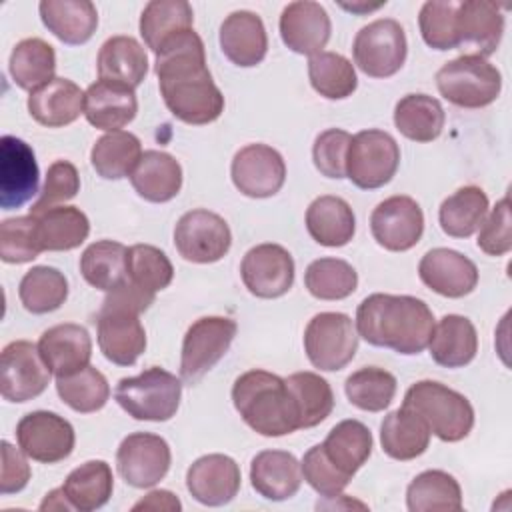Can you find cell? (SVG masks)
Returning a JSON list of instances; mask_svg holds the SVG:
<instances>
[{
	"mask_svg": "<svg viewBox=\"0 0 512 512\" xmlns=\"http://www.w3.org/2000/svg\"><path fill=\"white\" fill-rule=\"evenodd\" d=\"M154 70L162 100L180 122L202 126L224 112V96L212 80L204 42L194 28L176 34L156 52Z\"/></svg>",
	"mask_w": 512,
	"mask_h": 512,
	"instance_id": "1",
	"label": "cell"
},
{
	"mask_svg": "<svg viewBox=\"0 0 512 512\" xmlns=\"http://www.w3.org/2000/svg\"><path fill=\"white\" fill-rule=\"evenodd\" d=\"M428 304L406 294H370L356 310V330L368 344L412 356L428 348L434 332Z\"/></svg>",
	"mask_w": 512,
	"mask_h": 512,
	"instance_id": "2",
	"label": "cell"
},
{
	"mask_svg": "<svg viewBox=\"0 0 512 512\" xmlns=\"http://www.w3.org/2000/svg\"><path fill=\"white\" fill-rule=\"evenodd\" d=\"M232 402L242 420L258 434L278 438L300 430V412L284 378L248 370L232 386Z\"/></svg>",
	"mask_w": 512,
	"mask_h": 512,
	"instance_id": "3",
	"label": "cell"
},
{
	"mask_svg": "<svg viewBox=\"0 0 512 512\" xmlns=\"http://www.w3.org/2000/svg\"><path fill=\"white\" fill-rule=\"evenodd\" d=\"M402 406L414 410L426 422L430 434L442 442H460L474 426L470 400L436 380L412 384L404 394Z\"/></svg>",
	"mask_w": 512,
	"mask_h": 512,
	"instance_id": "4",
	"label": "cell"
},
{
	"mask_svg": "<svg viewBox=\"0 0 512 512\" xmlns=\"http://www.w3.org/2000/svg\"><path fill=\"white\" fill-rule=\"evenodd\" d=\"M114 398L134 420L166 422L180 406L182 382L172 372L152 366L138 376L122 378L116 384Z\"/></svg>",
	"mask_w": 512,
	"mask_h": 512,
	"instance_id": "5",
	"label": "cell"
},
{
	"mask_svg": "<svg viewBox=\"0 0 512 512\" xmlns=\"http://www.w3.org/2000/svg\"><path fill=\"white\" fill-rule=\"evenodd\" d=\"M438 92L454 106L484 108L502 90L500 70L478 54H462L436 72Z\"/></svg>",
	"mask_w": 512,
	"mask_h": 512,
	"instance_id": "6",
	"label": "cell"
},
{
	"mask_svg": "<svg viewBox=\"0 0 512 512\" xmlns=\"http://www.w3.org/2000/svg\"><path fill=\"white\" fill-rule=\"evenodd\" d=\"M400 164V148L384 130H362L352 136L346 156V178L362 190L388 184Z\"/></svg>",
	"mask_w": 512,
	"mask_h": 512,
	"instance_id": "7",
	"label": "cell"
},
{
	"mask_svg": "<svg viewBox=\"0 0 512 512\" xmlns=\"http://www.w3.org/2000/svg\"><path fill=\"white\" fill-rule=\"evenodd\" d=\"M354 64L370 78H390L406 62L408 42L394 18H380L356 32L352 44Z\"/></svg>",
	"mask_w": 512,
	"mask_h": 512,
	"instance_id": "8",
	"label": "cell"
},
{
	"mask_svg": "<svg viewBox=\"0 0 512 512\" xmlns=\"http://www.w3.org/2000/svg\"><path fill=\"white\" fill-rule=\"evenodd\" d=\"M236 330V322L226 316H204L192 322L182 340L180 378L188 384L202 380L224 358Z\"/></svg>",
	"mask_w": 512,
	"mask_h": 512,
	"instance_id": "9",
	"label": "cell"
},
{
	"mask_svg": "<svg viewBox=\"0 0 512 512\" xmlns=\"http://www.w3.org/2000/svg\"><path fill=\"white\" fill-rule=\"evenodd\" d=\"M356 350L358 334L352 318L344 312H320L304 330V352L318 370H342Z\"/></svg>",
	"mask_w": 512,
	"mask_h": 512,
	"instance_id": "10",
	"label": "cell"
},
{
	"mask_svg": "<svg viewBox=\"0 0 512 512\" xmlns=\"http://www.w3.org/2000/svg\"><path fill=\"white\" fill-rule=\"evenodd\" d=\"M174 246L188 262L212 264L228 254L232 232L220 214L194 208L178 218L174 226Z\"/></svg>",
	"mask_w": 512,
	"mask_h": 512,
	"instance_id": "11",
	"label": "cell"
},
{
	"mask_svg": "<svg viewBox=\"0 0 512 512\" xmlns=\"http://www.w3.org/2000/svg\"><path fill=\"white\" fill-rule=\"evenodd\" d=\"M50 370L40 356L38 344L14 340L0 356V392L8 402H28L40 396L50 382Z\"/></svg>",
	"mask_w": 512,
	"mask_h": 512,
	"instance_id": "12",
	"label": "cell"
},
{
	"mask_svg": "<svg viewBox=\"0 0 512 512\" xmlns=\"http://www.w3.org/2000/svg\"><path fill=\"white\" fill-rule=\"evenodd\" d=\"M16 440L28 458L42 464H56L72 454L76 434L64 416L34 410L16 424Z\"/></svg>",
	"mask_w": 512,
	"mask_h": 512,
	"instance_id": "13",
	"label": "cell"
},
{
	"mask_svg": "<svg viewBox=\"0 0 512 512\" xmlns=\"http://www.w3.org/2000/svg\"><path fill=\"white\" fill-rule=\"evenodd\" d=\"M168 442L152 432L128 434L116 450V468L122 480L134 488L156 486L170 468Z\"/></svg>",
	"mask_w": 512,
	"mask_h": 512,
	"instance_id": "14",
	"label": "cell"
},
{
	"mask_svg": "<svg viewBox=\"0 0 512 512\" xmlns=\"http://www.w3.org/2000/svg\"><path fill=\"white\" fill-rule=\"evenodd\" d=\"M370 232L384 250L406 252L424 234V212L410 196H390L372 210Z\"/></svg>",
	"mask_w": 512,
	"mask_h": 512,
	"instance_id": "15",
	"label": "cell"
},
{
	"mask_svg": "<svg viewBox=\"0 0 512 512\" xmlns=\"http://www.w3.org/2000/svg\"><path fill=\"white\" fill-rule=\"evenodd\" d=\"M100 352L116 366H132L146 350V330L140 314L112 304H102L96 316Z\"/></svg>",
	"mask_w": 512,
	"mask_h": 512,
	"instance_id": "16",
	"label": "cell"
},
{
	"mask_svg": "<svg viewBox=\"0 0 512 512\" xmlns=\"http://www.w3.org/2000/svg\"><path fill=\"white\" fill-rule=\"evenodd\" d=\"M240 276L248 292L256 298H280L294 284L292 254L280 244H258L244 254Z\"/></svg>",
	"mask_w": 512,
	"mask_h": 512,
	"instance_id": "17",
	"label": "cell"
},
{
	"mask_svg": "<svg viewBox=\"0 0 512 512\" xmlns=\"http://www.w3.org/2000/svg\"><path fill=\"white\" fill-rule=\"evenodd\" d=\"M234 186L248 198H270L286 180V164L278 150L268 144H246L230 166Z\"/></svg>",
	"mask_w": 512,
	"mask_h": 512,
	"instance_id": "18",
	"label": "cell"
},
{
	"mask_svg": "<svg viewBox=\"0 0 512 512\" xmlns=\"http://www.w3.org/2000/svg\"><path fill=\"white\" fill-rule=\"evenodd\" d=\"M40 170L34 150L16 136L0 140V208L12 210L24 206L38 194Z\"/></svg>",
	"mask_w": 512,
	"mask_h": 512,
	"instance_id": "19",
	"label": "cell"
},
{
	"mask_svg": "<svg viewBox=\"0 0 512 512\" xmlns=\"http://www.w3.org/2000/svg\"><path fill=\"white\" fill-rule=\"evenodd\" d=\"M418 276L424 286L446 298H462L478 284L476 264L452 248L428 250L418 264Z\"/></svg>",
	"mask_w": 512,
	"mask_h": 512,
	"instance_id": "20",
	"label": "cell"
},
{
	"mask_svg": "<svg viewBox=\"0 0 512 512\" xmlns=\"http://www.w3.org/2000/svg\"><path fill=\"white\" fill-rule=\"evenodd\" d=\"M240 466L226 454H206L194 460L186 472V488L204 506H224L240 490Z\"/></svg>",
	"mask_w": 512,
	"mask_h": 512,
	"instance_id": "21",
	"label": "cell"
},
{
	"mask_svg": "<svg viewBox=\"0 0 512 512\" xmlns=\"http://www.w3.org/2000/svg\"><path fill=\"white\" fill-rule=\"evenodd\" d=\"M332 22L326 8L314 0H296L280 14L282 42L296 54L314 56L328 44Z\"/></svg>",
	"mask_w": 512,
	"mask_h": 512,
	"instance_id": "22",
	"label": "cell"
},
{
	"mask_svg": "<svg viewBox=\"0 0 512 512\" xmlns=\"http://www.w3.org/2000/svg\"><path fill=\"white\" fill-rule=\"evenodd\" d=\"M38 350L48 370L56 378H62L90 364L92 340L84 326L66 322L44 330L38 340Z\"/></svg>",
	"mask_w": 512,
	"mask_h": 512,
	"instance_id": "23",
	"label": "cell"
},
{
	"mask_svg": "<svg viewBox=\"0 0 512 512\" xmlns=\"http://www.w3.org/2000/svg\"><path fill=\"white\" fill-rule=\"evenodd\" d=\"M220 48L224 56L240 66L260 64L268 52V36L262 18L250 10H236L220 24Z\"/></svg>",
	"mask_w": 512,
	"mask_h": 512,
	"instance_id": "24",
	"label": "cell"
},
{
	"mask_svg": "<svg viewBox=\"0 0 512 512\" xmlns=\"http://www.w3.org/2000/svg\"><path fill=\"white\" fill-rule=\"evenodd\" d=\"M136 112L138 100L130 86L96 80L84 92V116L98 130L116 132L130 124Z\"/></svg>",
	"mask_w": 512,
	"mask_h": 512,
	"instance_id": "25",
	"label": "cell"
},
{
	"mask_svg": "<svg viewBox=\"0 0 512 512\" xmlns=\"http://www.w3.org/2000/svg\"><path fill=\"white\" fill-rule=\"evenodd\" d=\"M504 34V16L494 2L464 0L456 8L458 46L474 48L478 56H490L498 50Z\"/></svg>",
	"mask_w": 512,
	"mask_h": 512,
	"instance_id": "26",
	"label": "cell"
},
{
	"mask_svg": "<svg viewBox=\"0 0 512 512\" xmlns=\"http://www.w3.org/2000/svg\"><path fill=\"white\" fill-rule=\"evenodd\" d=\"M250 484L266 500H288L302 486L300 462L286 450H262L252 458Z\"/></svg>",
	"mask_w": 512,
	"mask_h": 512,
	"instance_id": "27",
	"label": "cell"
},
{
	"mask_svg": "<svg viewBox=\"0 0 512 512\" xmlns=\"http://www.w3.org/2000/svg\"><path fill=\"white\" fill-rule=\"evenodd\" d=\"M28 112L42 126H68L84 114V92L68 78H54L30 92Z\"/></svg>",
	"mask_w": 512,
	"mask_h": 512,
	"instance_id": "28",
	"label": "cell"
},
{
	"mask_svg": "<svg viewBox=\"0 0 512 512\" xmlns=\"http://www.w3.org/2000/svg\"><path fill=\"white\" fill-rule=\"evenodd\" d=\"M130 182L140 198L162 204L178 196L182 188V166L168 152L146 150L132 170Z\"/></svg>",
	"mask_w": 512,
	"mask_h": 512,
	"instance_id": "29",
	"label": "cell"
},
{
	"mask_svg": "<svg viewBox=\"0 0 512 512\" xmlns=\"http://www.w3.org/2000/svg\"><path fill=\"white\" fill-rule=\"evenodd\" d=\"M42 24L64 44L88 42L98 28V10L90 0H42Z\"/></svg>",
	"mask_w": 512,
	"mask_h": 512,
	"instance_id": "30",
	"label": "cell"
},
{
	"mask_svg": "<svg viewBox=\"0 0 512 512\" xmlns=\"http://www.w3.org/2000/svg\"><path fill=\"white\" fill-rule=\"evenodd\" d=\"M96 70L100 80L136 88L146 78L148 56L136 38L112 36L98 50Z\"/></svg>",
	"mask_w": 512,
	"mask_h": 512,
	"instance_id": "31",
	"label": "cell"
},
{
	"mask_svg": "<svg viewBox=\"0 0 512 512\" xmlns=\"http://www.w3.org/2000/svg\"><path fill=\"white\" fill-rule=\"evenodd\" d=\"M306 230L314 242L326 248L346 246L356 232L350 204L340 196H318L306 210Z\"/></svg>",
	"mask_w": 512,
	"mask_h": 512,
	"instance_id": "32",
	"label": "cell"
},
{
	"mask_svg": "<svg viewBox=\"0 0 512 512\" xmlns=\"http://www.w3.org/2000/svg\"><path fill=\"white\" fill-rule=\"evenodd\" d=\"M430 356L444 368H462L476 358L478 334L470 318L460 314H446L434 324L428 342Z\"/></svg>",
	"mask_w": 512,
	"mask_h": 512,
	"instance_id": "33",
	"label": "cell"
},
{
	"mask_svg": "<svg viewBox=\"0 0 512 512\" xmlns=\"http://www.w3.org/2000/svg\"><path fill=\"white\" fill-rule=\"evenodd\" d=\"M372 432L360 420L338 422L322 442V452L328 462L348 480L366 464L372 454Z\"/></svg>",
	"mask_w": 512,
	"mask_h": 512,
	"instance_id": "34",
	"label": "cell"
},
{
	"mask_svg": "<svg viewBox=\"0 0 512 512\" xmlns=\"http://www.w3.org/2000/svg\"><path fill=\"white\" fill-rule=\"evenodd\" d=\"M30 216H34L36 236L42 252L74 250L90 234L88 216L76 206H52Z\"/></svg>",
	"mask_w": 512,
	"mask_h": 512,
	"instance_id": "35",
	"label": "cell"
},
{
	"mask_svg": "<svg viewBox=\"0 0 512 512\" xmlns=\"http://www.w3.org/2000/svg\"><path fill=\"white\" fill-rule=\"evenodd\" d=\"M380 444L384 454L394 460H414L426 452L430 444V430L414 410L402 406L382 420Z\"/></svg>",
	"mask_w": 512,
	"mask_h": 512,
	"instance_id": "36",
	"label": "cell"
},
{
	"mask_svg": "<svg viewBox=\"0 0 512 512\" xmlns=\"http://www.w3.org/2000/svg\"><path fill=\"white\" fill-rule=\"evenodd\" d=\"M62 490L74 510H80V512L98 510L112 496V490H114L112 468L104 460H88L66 476Z\"/></svg>",
	"mask_w": 512,
	"mask_h": 512,
	"instance_id": "37",
	"label": "cell"
},
{
	"mask_svg": "<svg viewBox=\"0 0 512 512\" xmlns=\"http://www.w3.org/2000/svg\"><path fill=\"white\" fill-rule=\"evenodd\" d=\"M194 12L186 0H152L140 14V36L154 54L176 34L192 30Z\"/></svg>",
	"mask_w": 512,
	"mask_h": 512,
	"instance_id": "38",
	"label": "cell"
},
{
	"mask_svg": "<svg viewBox=\"0 0 512 512\" xmlns=\"http://www.w3.org/2000/svg\"><path fill=\"white\" fill-rule=\"evenodd\" d=\"M442 104L428 94H406L396 102L394 124L402 136L414 142H432L444 130Z\"/></svg>",
	"mask_w": 512,
	"mask_h": 512,
	"instance_id": "39",
	"label": "cell"
},
{
	"mask_svg": "<svg viewBox=\"0 0 512 512\" xmlns=\"http://www.w3.org/2000/svg\"><path fill=\"white\" fill-rule=\"evenodd\" d=\"M488 208V196L482 188L462 186L440 204V228L452 238H468L480 230L488 216Z\"/></svg>",
	"mask_w": 512,
	"mask_h": 512,
	"instance_id": "40",
	"label": "cell"
},
{
	"mask_svg": "<svg viewBox=\"0 0 512 512\" xmlns=\"http://www.w3.org/2000/svg\"><path fill=\"white\" fill-rule=\"evenodd\" d=\"M406 506L410 512L462 510L460 484L444 470H424L408 484Z\"/></svg>",
	"mask_w": 512,
	"mask_h": 512,
	"instance_id": "41",
	"label": "cell"
},
{
	"mask_svg": "<svg viewBox=\"0 0 512 512\" xmlns=\"http://www.w3.org/2000/svg\"><path fill=\"white\" fill-rule=\"evenodd\" d=\"M142 156V144L136 134L116 130L100 136L90 150V164L104 180H120L132 174Z\"/></svg>",
	"mask_w": 512,
	"mask_h": 512,
	"instance_id": "42",
	"label": "cell"
},
{
	"mask_svg": "<svg viewBox=\"0 0 512 512\" xmlns=\"http://www.w3.org/2000/svg\"><path fill=\"white\" fill-rule=\"evenodd\" d=\"M8 68L18 88L34 92L56 78V52L42 38H24L14 46Z\"/></svg>",
	"mask_w": 512,
	"mask_h": 512,
	"instance_id": "43",
	"label": "cell"
},
{
	"mask_svg": "<svg viewBox=\"0 0 512 512\" xmlns=\"http://www.w3.org/2000/svg\"><path fill=\"white\" fill-rule=\"evenodd\" d=\"M126 254L128 248L116 240L92 242L80 256V272L90 286L110 292L128 280Z\"/></svg>",
	"mask_w": 512,
	"mask_h": 512,
	"instance_id": "44",
	"label": "cell"
},
{
	"mask_svg": "<svg viewBox=\"0 0 512 512\" xmlns=\"http://www.w3.org/2000/svg\"><path fill=\"white\" fill-rule=\"evenodd\" d=\"M18 296L28 312L48 314L66 302L68 280L54 266H34L22 276Z\"/></svg>",
	"mask_w": 512,
	"mask_h": 512,
	"instance_id": "45",
	"label": "cell"
},
{
	"mask_svg": "<svg viewBox=\"0 0 512 512\" xmlns=\"http://www.w3.org/2000/svg\"><path fill=\"white\" fill-rule=\"evenodd\" d=\"M308 78L312 88L328 100L348 98L358 86V78L352 62L338 52H326V50L310 56Z\"/></svg>",
	"mask_w": 512,
	"mask_h": 512,
	"instance_id": "46",
	"label": "cell"
},
{
	"mask_svg": "<svg viewBox=\"0 0 512 512\" xmlns=\"http://www.w3.org/2000/svg\"><path fill=\"white\" fill-rule=\"evenodd\" d=\"M300 412V428H314L334 410V392L316 372H294L284 378Z\"/></svg>",
	"mask_w": 512,
	"mask_h": 512,
	"instance_id": "47",
	"label": "cell"
},
{
	"mask_svg": "<svg viewBox=\"0 0 512 512\" xmlns=\"http://www.w3.org/2000/svg\"><path fill=\"white\" fill-rule=\"evenodd\" d=\"M346 398L364 412H382L396 396V378L378 366H364L352 372L344 382Z\"/></svg>",
	"mask_w": 512,
	"mask_h": 512,
	"instance_id": "48",
	"label": "cell"
},
{
	"mask_svg": "<svg viewBox=\"0 0 512 512\" xmlns=\"http://www.w3.org/2000/svg\"><path fill=\"white\" fill-rule=\"evenodd\" d=\"M56 392L66 406L80 414H90L104 408L110 398L106 376L90 364L70 376L56 378Z\"/></svg>",
	"mask_w": 512,
	"mask_h": 512,
	"instance_id": "49",
	"label": "cell"
},
{
	"mask_svg": "<svg viewBox=\"0 0 512 512\" xmlns=\"http://www.w3.org/2000/svg\"><path fill=\"white\" fill-rule=\"evenodd\" d=\"M308 292L318 300H344L354 294L358 274L346 260L318 258L308 264L304 272Z\"/></svg>",
	"mask_w": 512,
	"mask_h": 512,
	"instance_id": "50",
	"label": "cell"
},
{
	"mask_svg": "<svg viewBox=\"0 0 512 512\" xmlns=\"http://www.w3.org/2000/svg\"><path fill=\"white\" fill-rule=\"evenodd\" d=\"M128 280L138 288L156 294L170 286L174 278V266L170 258L152 244H134L126 254Z\"/></svg>",
	"mask_w": 512,
	"mask_h": 512,
	"instance_id": "51",
	"label": "cell"
},
{
	"mask_svg": "<svg viewBox=\"0 0 512 512\" xmlns=\"http://www.w3.org/2000/svg\"><path fill=\"white\" fill-rule=\"evenodd\" d=\"M456 8L454 0H428L418 14L422 40L434 50L458 48L456 36Z\"/></svg>",
	"mask_w": 512,
	"mask_h": 512,
	"instance_id": "52",
	"label": "cell"
},
{
	"mask_svg": "<svg viewBox=\"0 0 512 512\" xmlns=\"http://www.w3.org/2000/svg\"><path fill=\"white\" fill-rule=\"evenodd\" d=\"M42 252L34 216L6 218L0 226V258L6 264H26Z\"/></svg>",
	"mask_w": 512,
	"mask_h": 512,
	"instance_id": "53",
	"label": "cell"
},
{
	"mask_svg": "<svg viewBox=\"0 0 512 512\" xmlns=\"http://www.w3.org/2000/svg\"><path fill=\"white\" fill-rule=\"evenodd\" d=\"M350 142L352 136L342 128H328L320 132L312 146V160L316 170L326 178H344Z\"/></svg>",
	"mask_w": 512,
	"mask_h": 512,
	"instance_id": "54",
	"label": "cell"
},
{
	"mask_svg": "<svg viewBox=\"0 0 512 512\" xmlns=\"http://www.w3.org/2000/svg\"><path fill=\"white\" fill-rule=\"evenodd\" d=\"M80 190V174L76 166L68 160H56L48 166L44 186L40 190L38 200L32 204L30 214L52 208L60 202L72 200Z\"/></svg>",
	"mask_w": 512,
	"mask_h": 512,
	"instance_id": "55",
	"label": "cell"
},
{
	"mask_svg": "<svg viewBox=\"0 0 512 512\" xmlns=\"http://www.w3.org/2000/svg\"><path fill=\"white\" fill-rule=\"evenodd\" d=\"M478 248L488 256H504L512 250V216L510 198L504 196L480 226Z\"/></svg>",
	"mask_w": 512,
	"mask_h": 512,
	"instance_id": "56",
	"label": "cell"
},
{
	"mask_svg": "<svg viewBox=\"0 0 512 512\" xmlns=\"http://www.w3.org/2000/svg\"><path fill=\"white\" fill-rule=\"evenodd\" d=\"M300 468H302V478L324 498L342 494V490L350 482L328 462V458L322 452V444H314L312 448L306 450L300 462Z\"/></svg>",
	"mask_w": 512,
	"mask_h": 512,
	"instance_id": "57",
	"label": "cell"
},
{
	"mask_svg": "<svg viewBox=\"0 0 512 512\" xmlns=\"http://www.w3.org/2000/svg\"><path fill=\"white\" fill-rule=\"evenodd\" d=\"M2 466H0V492L16 494L26 488L30 480V466L26 454L16 450L8 440H2Z\"/></svg>",
	"mask_w": 512,
	"mask_h": 512,
	"instance_id": "58",
	"label": "cell"
},
{
	"mask_svg": "<svg viewBox=\"0 0 512 512\" xmlns=\"http://www.w3.org/2000/svg\"><path fill=\"white\" fill-rule=\"evenodd\" d=\"M132 510H166V512H180L182 502L170 490H152L142 500H138Z\"/></svg>",
	"mask_w": 512,
	"mask_h": 512,
	"instance_id": "59",
	"label": "cell"
},
{
	"mask_svg": "<svg viewBox=\"0 0 512 512\" xmlns=\"http://www.w3.org/2000/svg\"><path fill=\"white\" fill-rule=\"evenodd\" d=\"M40 510H74V508L66 500V494H64V490L60 486V488H56V490L46 494V498L40 504Z\"/></svg>",
	"mask_w": 512,
	"mask_h": 512,
	"instance_id": "60",
	"label": "cell"
},
{
	"mask_svg": "<svg viewBox=\"0 0 512 512\" xmlns=\"http://www.w3.org/2000/svg\"><path fill=\"white\" fill-rule=\"evenodd\" d=\"M386 4L384 2H378V4H364V2H352V4H346V2H340V6L352 14H366V12H374L378 8H382Z\"/></svg>",
	"mask_w": 512,
	"mask_h": 512,
	"instance_id": "61",
	"label": "cell"
}]
</instances>
